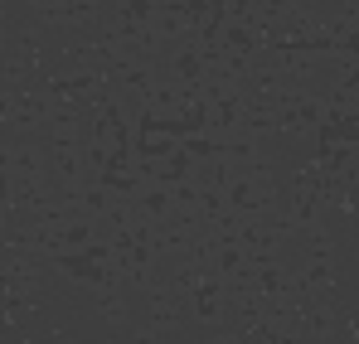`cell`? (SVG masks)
Returning <instances> with one entry per match:
<instances>
[]
</instances>
